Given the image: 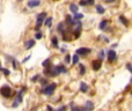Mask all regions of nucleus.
<instances>
[{"label":"nucleus","mask_w":132,"mask_h":111,"mask_svg":"<svg viewBox=\"0 0 132 111\" xmlns=\"http://www.w3.org/2000/svg\"><path fill=\"white\" fill-rule=\"evenodd\" d=\"M79 5L80 6H88V2H87V0H80Z\"/></svg>","instance_id":"35"},{"label":"nucleus","mask_w":132,"mask_h":111,"mask_svg":"<svg viewBox=\"0 0 132 111\" xmlns=\"http://www.w3.org/2000/svg\"><path fill=\"white\" fill-rule=\"evenodd\" d=\"M70 108H71V111H81V108L80 106H77L74 104V102H71L70 103Z\"/></svg>","instance_id":"25"},{"label":"nucleus","mask_w":132,"mask_h":111,"mask_svg":"<svg viewBox=\"0 0 132 111\" xmlns=\"http://www.w3.org/2000/svg\"><path fill=\"white\" fill-rule=\"evenodd\" d=\"M41 4H42L41 0H28L27 1V6L29 8H36V7L41 6Z\"/></svg>","instance_id":"10"},{"label":"nucleus","mask_w":132,"mask_h":111,"mask_svg":"<svg viewBox=\"0 0 132 111\" xmlns=\"http://www.w3.org/2000/svg\"><path fill=\"white\" fill-rule=\"evenodd\" d=\"M84 106H85L88 111H93V109H94V102H92V101H86Z\"/></svg>","instance_id":"18"},{"label":"nucleus","mask_w":132,"mask_h":111,"mask_svg":"<svg viewBox=\"0 0 132 111\" xmlns=\"http://www.w3.org/2000/svg\"><path fill=\"white\" fill-rule=\"evenodd\" d=\"M130 94H131V95H132V90H131V92H130Z\"/></svg>","instance_id":"46"},{"label":"nucleus","mask_w":132,"mask_h":111,"mask_svg":"<svg viewBox=\"0 0 132 111\" xmlns=\"http://www.w3.org/2000/svg\"><path fill=\"white\" fill-rule=\"evenodd\" d=\"M27 92V87H22L20 90H18L16 92V95H15V98H14L13 103H12V108L15 109V108H18L19 105L23 102V94Z\"/></svg>","instance_id":"1"},{"label":"nucleus","mask_w":132,"mask_h":111,"mask_svg":"<svg viewBox=\"0 0 132 111\" xmlns=\"http://www.w3.org/2000/svg\"><path fill=\"white\" fill-rule=\"evenodd\" d=\"M40 83H41V86H42V87H45V86H48L49 85V82H48V79L46 78H41L40 79Z\"/></svg>","instance_id":"28"},{"label":"nucleus","mask_w":132,"mask_h":111,"mask_svg":"<svg viewBox=\"0 0 132 111\" xmlns=\"http://www.w3.org/2000/svg\"><path fill=\"white\" fill-rule=\"evenodd\" d=\"M68 9H70V12H71L73 15H74V14H77V13H79V12H78V11H79V9H78V6H77L75 4H70Z\"/></svg>","instance_id":"14"},{"label":"nucleus","mask_w":132,"mask_h":111,"mask_svg":"<svg viewBox=\"0 0 132 111\" xmlns=\"http://www.w3.org/2000/svg\"><path fill=\"white\" fill-rule=\"evenodd\" d=\"M81 111H88V110H87L85 106H81Z\"/></svg>","instance_id":"44"},{"label":"nucleus","mask_w":132,"mask_h":111,"mask_svg":"<svg viewBox=\"0 0 132 111\" xmlns=\"http://www.w3.org/2000/svg\"><path fill=\"white\" fill-rule=\"evenodd\" d=\"M40 79H41V74H35L34 76H31L30 81L31 82H37V81H40Z\"/></svg>","instance_id":"29"},{"label":"nucleus","mask_w":132,"mask_h":111,"mask_svg":"<svg viewBox=\"0 0 132 111\" xmlns=\"http://www.w3.org/2000/svg\"><path fill=\"white\" fill-rule=\"evenodd\" d=\"M107 59H108L109 63H114V61L117 60V53H116V51L114 49L107 51Z\"/></svg>","instance_id":"6"},{"label":"nucleus","mask_w":132,"mask_h":111,"mask_svg":"<svg viewBox=\"0 0 132 111\" xmlns=\"http://www.w3.org/2000/svg\"><path fill=\"white\" fill-rule=\"evenodd\" d=\"M0 95L4 98H9L14 95H16V93H14L8 85H2L0 87Z\"/></svg>","instance_id":"3"},{"label":"nucleus","mask_w":132,"mask_h":111,"mask_svg":"<svg viewBox=\"0 0 132 111\" xmlns=\"http://www.w3.org/2000/svg\"><path fill=\"white\" fill-rule=\"evenodd\" d=\"M65 26H66L65 22H59V23H58V26H57V33H59L60 35H61V33H63V31L66 29Z\"/></svg>","instance_id":"17"},{"label":"nucleus","mask_w":132,"mask_h":111,"mask_svg":"<svg viewBox=\"0 0 132 111\" xmlns=\"http://www.w3.org/2000/svg\"><path fill=\"white\" fill-rule=\"evenodd\" d=\"M59 50H60V52H61V53H66V51H67V50H66V47H60Z\"/></svg>","instance_id":"41"},{"label":"nucleus","mask_w":132,"mask_h":111,"mask_svg":"<svg viewBox=\"0 0 132 111\" xmlns=\"http://www.w3.org/2000/svg\"><path fill=\"white\" fill-rule=\"evenodd\" d=\"M56 70H57L58 74H66V73H67V68H66L65 65H63V64L56 65Z\"/></svg>","instance_id":"11"},{"label":"nucleus","mask_w":132,"mask_h":111,"mask_svg":"<svg viewBox=\"0 0 132 111\" xmlns=\"http://www.w3.org/2000/svg\"><path fill=\"white\" fill-rule=\"evenodd\" d=\"M90 52H92V49H89V47H84V46L75 50V53H78L81 57H86V56H88Z\"/></svg>","instance_id":"7"},{"label":"nucleus","mask_w":132,"mask_h":111,"mask_svg":"<svg viewBox=\"0 0 132 111\" xmlns=\"http://www.w3.org/2000/svg\"><path fill=\"white\" fill-rule=\"evenodd\" d=\"M48 18V14L46 12H42V13H38L36 15V24H35V28L34 30L37 33V31H41V27L44 26V20Z\"/></svg>","instance_id":"2"},{"label":"nucleus","mask_w":132,"mask_h":111,"mask_svg":"<svg viewBox=\"0 0 132 111\" xmlns=\"http://www.w3.org/2000/svg\"><path fill=\"white\" fill-rule=\"evenodd\" d=\"M126 70L132 74V64L131 63H127V64H126Z\"/></svg>","instance_id":"34"},{"label":"nucleus","mask_w":132,"mask_h":111,"mask_svg":"<svg viewBox=\"0 0 132 111\" xmlns=\"http://www.w3.org/2000/svg\"><path fill=\"white\" fill-rule=\"evenodd\" d=\"M95 11L97 14H104L106 13V8L102 6V5H96L95 6Z\"/></svg>","instance_id":"20"},{"label":"nucleus","mask_w":132,"mask_h":111,"mask_svg":"<svg viewBox=\"0 0 132 111\" xmlns=\"http://www.w3.org/2000/svg\"><path fill=\"white\" fill-rule=\"evenodd\" d=\"M64 61H65V64H70V63L72 61V56H71V54H66Z\"/></svg>","instance_id":"31"},{"label":"nucleus","mask_w":132,"mask_h":111,"mask_svg":"<svg viewBox=\"0 0 132 111\" xmlns=\"http://www.w3.org/2000/svg\"><path fill=\"white\" fill-rule=\"evenodd\" d=\"M66 110V106L65 105H61V106H59L57 110H54V111H65Z\"/></svg>","instance_id":"38"},{"label":"nucleus","mask_w":132,"mask_h":111,"mask_svg":"<svg viewBox=\"0 0 132 111\" xmlns=\"http://www.w3.org/2000/svg\"><path fill=\"white\" fill-rule=\"evenodd\" d=\"M87 2H88V5H90V6L95 5V0H87Z\"/></svg>","instance_id":"39"},{"label":"nucleus","mask_w":132,"mask_h":111,"mask_svg":"<svg viewBox=\"0 0 132 111\" xmlns=\"http://www.w3.org/2000/svg\"><path fill=\"white\" fill-rule=\"evenodd\" d=\"M116 0H104V2H107V4H112V2H115Z\"/></svg>","instance_id":"42"},{"label":"nucleus","mask_w":132,"mask_h":111,"mask_svg":"<svg viewBox=\"0 0 132 111\" xmlns=\"http://www.w3.org/2000/svg\"><path fill=\"white\" fill-rule=\"evenodd\" d=\"M79 89L81 93H87L88 89H89V87H88V85H87L86 82L81 81V82H80V86H79Z\"/></svg>","instance_id":"13"},{"label":"nucleus","mask_w":132,"mask_h":111,"mask_svg":"<svg viewBox=\"0 0 132 111\" xmlns=\"http://www.w3.org/2000/svg\"><path fill=\"white\" fill-rule=\"evenodd\" d=\"M53 18H51V16H48L45 20H44V26L45 27H51V22H52Z\"/></svg>","instance_id":"24"},{"label":"nucleus","mask_w":132,"mask_h":111,"mask_svg":"<svg viewBox=\"0 0 132 111\" xmlns=\"http://www.w3.org/2000/svg\"><path fill=\"white\" fill-rule=\"evenodd\" d=\"M46 110H48V111H54L51 105H46Z\"/></svg>","instance_id":"40"},{"label":"nucleus","mask_w":132,"mask_h":111,"mask_svg":"<svg viewBox=\"0 0 132 111\" xmlns=\"http://www.w3.org/2000/svg\"><path fill=\"white\" fill-rule=\"evenodd\" d=\"M79 74L80 75H85L86 74V66L84 64H79Z\"/></svg>","instance_id":"23"},{"label":"nucleus","mask_w":132,"mask_h":111,"mask_svg":"<svg viewBox=\"0 0 132 111\" xmlns=\"http://www.w3.org/2000/svg\"><path fill=\"white\" fill-rule=\"evenodd\" d=\"M30 58H31V56H30V54H29V56H27L26 58H23V60L21 61V64H26L28 60H30Z\"/></svg>","instance_id":"36"},{"label":"nucleus","mask_w":132,"mask_h":111,"mask_svg":"<svg viewBox=\"0 0 132 111\" xmlns=\"http://www.w3.org/2000/svg\"><path fill=\"white\" fill-rule=\"evenodd\" d=\"M2 71V66H1V63H0V72Z\"/></svg>","instance_id":"45"},{"label":"nucleus","mask_w":132,"mask_h":111,"mask_svg":"<svg viewBox=\"0 0 132 111\" xmlns=\"http://www.w3.org/2000/svg\"><path fill=\"white\" fill-rule=\"evenodd\" d=\"M79 59H80V56L78 53L73 54L72 56V65H78V64H79Z\"/></svg>","instance_id":"21"},{"label":"nucleus","mask_w":132,"mask_h":111,"mask_svg":"<svg viewBox=\"0 0 132 111\" xmlns=\"http://www.w3.org/2000/svg\"><path fill=\"white\" fill-rule=\"evenodd\" d=\"M97 39H99V41H100V39H102L104 43H109V42H110V39L108 38L107 36H104V35H100L99 37H97Z\"/></svg>","instance_id":"30"},{"label":"nucleus","mask_w":132,"mask_h":111,"mask_svg":"<svg viewBox=\"0 0 132 111\" xmlns=\"http://www.w3.org/2000/svg\"><path fill=\"white\" fill-rule=\"evenodd\" d=\"M42 66H43V68H49V67H51L52 64H51V59L48 58L45 60H43L42 61Z\"/></svg>","instance_id":"19"},{"label":"nucleus","mask_w":132,"mask_h":111,"mask_svg":"<svg viewBox=\"0 0 132 111\" xmlns=\"http://www.w3.org/2000/svg\"><path fill=\"white\" fill-rule=\"evenodd\" d=\"M118 21H119V22H120V23H122V24H123L124 27H127V26H129V21H127V19H126L124 15H119V16H118Z\"/></svg>","instance_id":"16"},{"label":"nucleus","mask_w":132,"mask_h":111,"mask_svg":"<svg viewBox=\"0 0 132 111\" xmlns=\"http://www.w3.org/2000/svg\"><path fill=\"white\" fill-rule=\"evenodd\" d=\"M14 59H15V58H14L13 56H6V60H7V61H9V63H12Z\"/></svg>","instance_id":"37"},{"label":"nucleus","mask_w":132,"mask_h":111,"mask_svg":"<svg viewBox=\"0 0 132 111\" xmlns=\"http://www.w3.org/2000/svg\"><path fill=\"white\" fill-rule=\"evenodd\" d=\"M56 88H57V83H56V82L49 83V85L45 86V87H42L41 94H43V95H45V96H52L54 90H56Z\"/></svg>","instance_id":"4"},{"label":"nucleus","mask_w":132,"mask_h":111,"mask_svg":"<svg viewBox=\"0 0 132 111\" xmlns=\"http://www.w3.org/2000/svg\"><path fill=\"white\" fill-rule=\"evenodd\" d=\"M108 23H109V21L107 19L102 20V21L99 23V29L100 30H106L107 28H108Z\"/></svg>","instance_id":"12"},{"label":"nucleus","mask_w":132,"mask_h":111,"mask_svg":"<svg viewBox=\"0 0 132 111\" xmlns=\"http://www.w3.org/2000/svg\"><path fill=\"white\" fill-rule=\"evenodd\" d=\"M131 83H132V78H131Z\"/></svg>","instance_id":"48"},{"label":"nucleus","mask_w":132,"mask_h":111,"mask_svg":"<svg viewBox=\"0 0 132 111\" xmlns=\"http://www.w3.org/2000/svg\"><path fill=\"white\" fill-rule=\"evenodd\" d=\"M1 72L4 73V75H5V76H9V75H11V71H9L8 68H2V71H1Z\"/></svg>","instance_id":"33"},{"label":"nucleus","mask_w":132,"mask_h":111,"mask_svg":"<svg viewBox=\"0 0 132 111\" xmlns=\"http://www.w3.org/2000/svg\"><path fill=\"white\" fill-rule=\"evenodd\" d=\"M19 1H20V2H21V1H23V0H19Z\"/></svg>","instance_id":"47"},{"label":"nucleus","mask_w":132,"mask_h":111,"mask_svg":"<svg viewBox=\"0 0 132 111\" xmlns=\"http://www.w3.org/2000/svg\"><path fill=\"white\" fill-rule=\"evenodd\" d=\"M73 19L75 20V21H81V20L84 19V14L82 13H77L73 15Z\"/></svg>","instance_id":"26"},{"label":"nucleus","mask_w":132,"mask_h":111,"mask_svg":"<svg viewBox=\"0 0 132 111\" xmlns=\"http://www.w3.org/2000/svg\"><path fill=\"white\" fill-rule=\"evenodd\" d=\"M12 65H13V68H15V70H18V68H20V65L21 63H19L16 59H14L13 61H12Z\"/></svg>","instance_id":"27"},{"label":"nucleus","mask_w":132,"mask_h":111,"mask_svg":"<svg viewBox=\"0 0 132 111\" xmlns=\"http://www.w3.org/2000/svg\"><path fill=\"white\" fill-rule=\"evenodd\" d=\"M107 57V53L106 51L102 49V50H100L99 52H97V59H100V60H103V59Z\"/></svg>","instance_id":"22"},{"label":"nucleus","mask_w":132,"mask_h":111,"mask_svg":"<svg viewBox=\"0 0 132 111\" xmlns=\"http://www.w3.org/2000/svg\"><path fill=\"white\" fill-rule=\"evenodd\" d=\"M117 46H118V44H117V43H115V44H112V45H111V49H116Z\"/></svg>","instance_id":"43"},{"label":"nucleus","mask_w":132,"mask_h":111,"mask_svg":"<svg viewBox=\"0 0 132 111\" xmlns=\"http://www.w3.org/2000/svg\"><path fill=\"white\" fill-rule=\"evenodd\" d=\"M51 45L54 49H59V43H58V37L57 36H53L51 38Z\"/></svg>","instance_id":"15"},{"label":"nucleus","mask_w":132,"mask_h":111,"mask_svg":"<svg viewBox=\"0 0 132 111\" xmlns=\"http://www.w3.org/2000/svg\"><path fill=\"white\" fill-rule=\"evenodd\" d=\"M35 45H36V39H34V38L27 39L26 42H24V49H26V50H30V49H33Z\"/></svg>","instance_id":"9"},{"label":"nucleus","mask_w":132,"mask_h":111,"mask_svg":"<svg viewBox=\"0 0 132 111\" xmlns=\"http://www.w3.org/2000/svg\"><path fill=\"white\" fill-rule=\"evenodd\" d=\"M92 70L93 71H95V72H97L101 70V67H102V60H100V59H95V60H93L92 61Z\"/></svg>","instance_id":"8"},{"label":"nucleus","mask_w":132,"mask_h":111,"mask_svg":"<svg viewBox=\"0 0 132 111\" xmlns=\"http://www.w3.org/2000/svg\"><path fill=\"white\" fill-rule=\"evenodd\" d=\"M44 75L46 76H57V75H59L58 72H57V70H56V66H51V67H49V68H44V72H43Z\"/></svg>","instance_id":"5"},{"label":"nucleus","mask_w":132,"mask_h":111,"mask_svg":"<svg viewBox=\"0 0 132 111\" xmlns=\"http://www.w3.org/2000/svg\"><path fill=\"white\" fill-rule=\"evenodd\" d=\"M42 38H43V34L41 33V31H37V33L35 34V39L38 41V39H42Z\"/></svg>","instance_id":"32"}]
</instances>
